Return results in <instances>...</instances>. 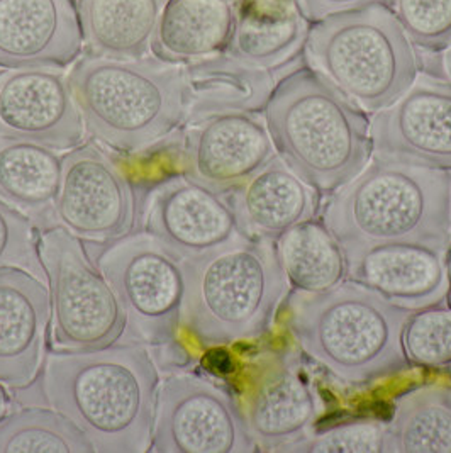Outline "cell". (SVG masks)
Here are the masks:
<instances>
[{"mask_svg": "<svg viewBox=\"0 0 451 453\" xmlns=\"http://www.w3.org/2000/svg\"><path fill=\"white\" fill-rule=\"evenodd\" d=\"M277 157L265 118L233 112L187 124L180 165L188 179L227 196Z\"/></svg>", "mask_w": 451, "mask_h": 453, "instance_id": "15", "label": "cell"}, {"mask_svg": "<svg viewBox=\"0 0 451 453\" xmlns=\"http://www.w3.org/2000/svg\"><path fill=\"white\" fill-rule=\"evenodd\" d=\"M264 112L277 155L319 194L348 184L371 158L367 112L310 66L275 83Z\"/></svg>", "mask_w": 451, "mask_h": 453, "instance_id": "5", "label": "cell"}, {"mask_svg": "<svg viewBox=\"0 0 451 453\" xmlns=\"http://www.w3.org/2000/svg\"><path fill=\"white\" fill-rule=\"evenodd\" d=\"M348 279L373 288L395 306L430 308L448 296L450 251L419 243L377 245L349 264Z\"/></svg>", "mask_w": 451, "mask_h": 453, "instance_id": "19", "label": "cell"}, {"mask_svg": "<svg viewBox=\"0 0 451 453\" xmlns=\"http://www.w3.org/2000/svg\"><path fill=\"white\" fill-rule=\"evenodd\" d=\"M62 168L63 158L53 148L0 138V201L19 211L34 227H55Z\"/></svg>", "mask_w": 451, "mask_h": 453, "instance_id": "23", "label": "cell"}, {"mask_svg": "<svg viewBox=\"0 0 451 453\" xmlns=\"http://www.w3.org/2000/svg\"><path fill=\"white\" fill-rule=\"evenodd\" d=\"M384 452L451 453V386L430 384L399 395Z\"/></svg>", "mask_w": 451, "mask_h": 453, "instance_id": "26", "label": "cell"}, {"mask_svg": "<svg viewBox=\"0 0 451 453\" xmlns=\"http://www.w3.org/2000/svg\"><path fill=\"white\" fill-rule=\"evenodd\" d=\"M306 58L367 114L392 105L417 77L414 46L394 11L382 4L316 22L306 40Z\"/></svg>", "mask_w": 451, "mask_h": 453, "instance_id": "7", "label": "cell"}, {"mask_svg": "<svg viewBox=\"0 0 451 453\" xmlns=\"http://www.w3.org/2000/svg\"><path fill=\"white\" fill-rule=\"evenodd\" d=\"M0 452H94V447L62 412L22 408L0 423Z\"/></svg>", "mask_w": 451, "mask_h": 453, "instance_id": "28", "label": "cell"}, {"mask_svg": "<svg viewBox=\"0 0 451 453\" xmlns=\"http://www.w3.org/2000/svg\"><path fill=\"white\" fill-rule=\"evenodd\" d=\"M40 258L51 304L53 350H99L123 338L124 312L101 270L94 267L79 238L65 227L44 229Z\"/></svg>", "mask_w": 451, "mask_h": 453, "instance_id": "8", "label": "cell"}, {"mask_svg": "<svg viewBox=\"0 0 451 453\" xmlns=\"http://www.w3.org/2000/svg\"><path fill=\"white\" fill-rule=\"evenodd\" d=\"M38 243L40 236L34 225L19 211L0 201V268H22L46 282Z\"/></svg>", "mask_w": 451, "mask_h": 453, "instance_id": "32", "label": "cell"}, {"mask_svg": "<svg viewBox=\"0 0 451 453\" xmlns=\"http://www.w3.org/2000/svg\"><path fill=\"white\" fill-rule=\"evenodd\" d=\"M304 16L309 21H321L326 19L329 16L347 12L353 9H362L373 4H382V5H392V0H297Z\"/></svg>", "mask_w": 451, "mask_h": 453, "instance_id": "33", "label": "cell"}, {"mask_svg": "<svg viewBox=\"0 0 451 453\" xmlns=\"http://www.w3.org/2000/svg\"><path fill=\"white\" fill-rule=\"evenodd\" d=\"M149 452H258L240 399L226 386L175 372L158 386Z\"/></svg>", "mask_w": 451, "mask_h": 453, "instance_id": "10", "label": "cell"}, {"mask_svg": "<svg viewBox=\"0 0 451 453\" xmlns=\"http://www.w3.org/2000/svg\"><path fill=\"white\" fill-rule=\"evenodd\" d=\"M275 248L290 290L321 294L348 279L347 255L323 221L310 219L288 229Z\"/></svg>", "mask_w": 451, "mask_h": 453, "instance_id": "27", "label": "cell"}, {"mask_svg": "<svg viewBox=\"0 0 451 453\" xmlns=\"http://www.w3.org/2000/svg\"><path fill=\"white\" fill-rule=\"evenodd\" d=\"M386 426L387 421L377 418H358L325 432L316 430L290 452H384Z\"/></svg>", "mask_w": 451, "mask_h": 453, "instance_id": "31", "label": "cell"}, {"mask_svg": "<svg viewBox=\"0 0 451 453\" xmlns=\"http://www.w3.org/2000/svg\"><path fill=\"white\" fill-rule=\"evenodd\" d=\"M11 408H12V401L7 389L4 388V384L0 382V423L11 414Z\"/></svg>", "mask_w": 451, "mask_h": 453, "instance_id": "34", "label": "cell"}, {"mask_svg": "<svg viewBox=\"0 0 451 453\" xmlns=\"http://www.w3.org/2000/svg\"><path fill=\"white\" fill-rule=\"evenodd\" d=\"M225 53L251 66L273 70L301 53L309 19L297 0H234Z\"/></svg>", "mask_w": 451, "mask_h": 453, "instance_id": "22", "label": "cell"}, {"mask_svg": "<svg viewBox=\"0 0 451 453\" xmlns=\"http://www.w3.org/2000/svg\"><path fill=\"white\" fill-rule=\"evenodd\" d=\"M75 0H0V68H66L80 58Z\"/></svg>", "mask_w": 451, "mask_h": 453, "instance_id": "17", "label": "cell"}, {"mask_svg": "<svg viewBox=\"0 0 451 453\" xmlns=\"http://www.w3.org/2000/svg\"><path fill=\"white\" fill-rule=\"evenodd\" d=\"M83 136L82 112L62 68L0 72V138L66 151Z\"/></svg>", "mask_w": 451, "mask_h": 453, "instance_id": "14", "label": "cell"}, {"mask_svg": "<svg viewBox=\"0 0 451 453\" xmlns=\"http://www.w3.org/2000/svg\"><path fill=\"white\" fill-rule=\"evenodd\" d=\"M445 68H447V73L451 79V44L447 48V55H445Z\"/></svg>", "mask_w": 451, "mask_h": 453, "instance_id": "35", "label": "cell"}, {"mask_svg": "<svg viewBox=\"0 0 451 453\" xmlns=\"http://www.w3.org/2000/svg\"><path fill=\"white\" fill-rule=\"evenodd\" d=\"M182 75L185 126L221 114L260 112L275 87L270 70L226 53L182 65Z\"/></svg>", "mask_w": 451, "mask_h": 453, "instance_id": "21", "label": "cell"}, {"mask_svg": "<svg viewBox=\"0 0 451 453\" xmlns=\"http://www.w3.org/2000/svg\"><path fill=\"white\" fill-rule=\"evenodd\" d=\"M143 225L180 262L243 236L227 197L197 184L184 172L151 188Z\"/></svg>", "mask_w": 451, "mask_h": 453, "instance_id": "16", "label": "cell"}, {"mask_svg": "<svg viewBox=\"0 0 451 453\" xmlns=\"http://www.w3.org/2000/svg\"><path fill=\"white\" fill-rule=\"evenodd\" d=\"M321 221L348 265L387 243L451 251V170L371 157L355 179L331 194Z\"/></svg>", "mask_w": 451, "mask_h": 453, "instance_id": "2", "label": "cell"}, {"mask_svg": "<svg viewBox=\"0 0 451 453\" xmlns=\"http://www.w3.org/2000/svg\"><path fill=\"white\" fill-rule=\"evenodd\" d=\"M124 312L123 342L168 345L175 342L184 299L180 260L149 233L126 234L97 260Z\"/></svg>", "mask_w": 451, "mask_h": 453, "instance_id": "9", "label": "cell"}, {"mask_svg": "<svg viewBox=\"0 0 451 453\" xmlns=\"http://www.w3.org/2000/svg\"><path fill=\"white\" fill-rule=\"evenodd\" d=\"M287 330L309 360L348 386H371L410 365L402 330L414 311L355 280L321 294L290 290Z\"/></svg>", "mask_w": 451, "mask_h": 453, "instance_id": "3", "label": "cell"}, {"mask_svg": "<svg viewBox=\"0 0 451 453\" xmlns=\"http://www.w3.org/2000/svg\"><path fill=\"white\" fill-rule=\"evenodd\" d=\"M231 26L229 0H166L149 51L172 65L199 62L225 53Z\"/></svg>", "mask_w": 451, "mask_h": 453, "instance_id": "24", "label": "cell"}, {"mask_svg": "<svg viewBox=\"0 0 451 453\" xmlns=\"http://www.w3.org/2000/svg\"><path fill=\"white\" fill-rule=\"evenodd\" d=\"M226 197L238 227L251 240L277 242L288 229L316 219L319 211V192L279 155Z\"/></svg>", "mask_w": 451, "mask_h": 453, "instance_id": "20", "label": "cell"}, {"mask_svg": "<svg viewBox=\"0 0 451 453\" xmlns=\"http://www.w3.org/2000/svg\"><path fill=\"white\" fill-rule=\"evenodd\" d=\"M240 404L262 452H290L317 430L326 411L314 377L294 350L258 353L248 365Z\"/></svg>", "mask_w": 451, "mask_h": 453, "instance_id": "11", "label": "cell"}, {"mask_svg": "<svg viewBox=\"0 0 451 453\" xmlns=\"http://www.w3.org/2000/svg\"><path fill=\"white\" fill-rule=\"evenodd\" d=\"M136 201L127 175L92 142L63 157L55 226L85 242H116L131 233Z\"/></svg>", "mask_w": 451, "mask_h": 453, "instance_id": "12", "label": "cell"}, {"mask_svg": "<svg viewBox=\"0 0 451 453\" xmlns=\"http://www.w3.org/2000/svg\"><path fill=\"white\" fill-rule=\"evenodd\" d=\"M166 0H79L83 46L94 57L141 60Z\"/></svg>", "mask_w": 451, "mask_h": 453, "instance_id": "25", "label": "cell"}, {"mask_svg": "<svg viewBox=\"0 0 451 453\" xmlns=\"http://www.w3.org/2000/svg\"><path fill=\"white\" fill-rule=\"evenodd\" d=\"M180 267V326L203 349L265 336L290 292L275 242L245 234L185 258Z\"/></svg>", "mask_w": 451, "mask_h": 453, "instance_id": "4", "label": "cell"}, {"mask_svg": "<svg viewBox=\"0 0 451 453\" xmlns=\"http://www.w3.org/2000/svg\"><path fill=\"white\" fill-rule=\"evenodd\" d=\"M445 301L414 311L404 325L402 347L412 367H451V304Z\"/></svg>", "mask_w": 451, "mask_h": 453, "instance_id": "29", "label": "cell"}, {"mask_svg": "<svg viewBox=\"0 0 451 453\" xmlns=\"http://www.w3.org/2000/svg\"><path fill=\"white\" fill-rule=\"evenodd\" d=\"M50 288L27 270L0 268V382L29 386L44 362Z\"/></svg>", "mask_w": 451, "mask_h": 453, "instance_id": "18", "label": "cell"}, {"mask_svg": "<svg viewBox=\"0 0 451 453\" xmlns=\"http://www.w3.org/2000/svg\"><path fill=\"white\" fill-rule=\"evenodd\" d=\"M394 14L412 46L443 51L451 44V0H392Z\"/></svg>", "mask_w": 451, "mask_h": 453, "instance_id": "30", "label": "cell"}, {"mask_svg": "<svg viewBox=\"0 0 451 453\" xmlns=\"http://www.w3.org/2000/svg\"><path fill=\"white\" fill-rule=\"evenodd\" d=\"M160 377L141 343L48 355V404L82 430L94 452H149Z\"/></svg>", "mask_w": 451, "mask_h": 453, "instance_id": "1", "label": "cell"}, {"mask_svg": "<svg viewBox=\"0 0 451 453\" xmlns=\"http://www.w3.org/2000/svg\"><path fill=\"white\" fill-rule=\"evenodd\" d=\"M68 82L88 134L118 151L143 153L185 123L182 65L87 55Z\"/></svg>", "mask_w": 451, "mask_h": 453, "instance_id": "6", "label": "cell"}, {"mask_svg": "<svg viewBox=\"0 0 451 453\" xmlns=\"http://www.w3.org/2000/svg\"><path fill=\"white\" fill-rule=\"evenodd\" d=\"M447 299H450V304H451V260H450V290H448V296H447Z\"/></svg>", "mask_w": 451, "mask_h": 453, "instance_id": "36", "label": "cell"}, {"mask_svg": "<svg viewBox=\"0 0 451 453\" xmlns=\"http://www.w3.org/2000/svg\"><path fill=\"white\" fill-rule=\"evenodd\" d=\"M371 157L451 170V82L417 75L395 103L370 121Z\"/></svg>", "mask_w": 451, "mask_h": 453, "instance_id": "13", "label": "cell"}]
</instances>
